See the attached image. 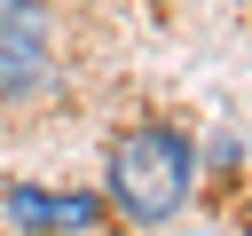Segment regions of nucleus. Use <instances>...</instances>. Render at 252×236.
Segmentation results:
<instances>
[{
    "label": "nucleus",
    "mask_w": 252,
    "mask_h": 236,
    "mask_svg": "<svg viewBox=\"0 0 252 236\" xmlns=\"http://www.w3.org/2000/svg\"><path fill=\"white\" fill-rule=\"evenodd\" d=\"M47 71V24L32 0H0V94H24L39 87Z\"/></svg>",
    "instance_id": "f03ea898"
},
{
    "label": "nucleus",
    "mask_w": 252,
    "mask_h": 236,
    "mask_svg": "<svg viewBox=\"0 0 252 236\" xmlns=\"http://www.w3.org/2000/svg\"><path fill=\"white\" fill-rule=\"evenodd\" d=\"M94 197L87 189H71V197H55V189H8V220L16 228H55V236H79V228H94Z\"/></svg>",
    "instance_id": "7ed1b4c3"
},
{
    "label": "nucleus",
    "mask_w": 252,
    "mask_h": 236,
    "mask_svg": "<svg viewBox=\"0 0 252 236\" xmlns=\"http://www.w3.org/2000/svg\"><path fill=\"white\" fill-rule=\"evenodd\" d=\"M189 197V142L173 126H134L110 149V205L126 220H165Z\"/></svg>",
    "instance_id": "f257e3e1"
}]
</instances>
